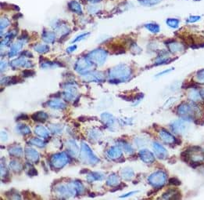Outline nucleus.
Instances as JSON below:
<instances>
[{
  "label": "nucleus",
  "mask_w": 204,
  "mask_h": 200,
  "mask_svg": "<svg viewBox=\"0 0 204 200\" xmlns=\"http://www.w3.org/2000/svg\"><path fill=\"white\" fill-rule=\"evenodd\" d=\"M201 109L194 103H182L177 108V114L184 119H194L201 115Z\"/></svg>",
  "instance_id": "1"
},
{
  "label": "nucleus",
  "mask_w": 204,
  "mask_h": 200,
  "mask_svg": "<svg viewBox=\"0 0 204 200\" xmlns=\"http://www.w3.org/2000/svg\"><path fill=\"white\" fill-rule=\"evenodd\" d=\"M132 76V70L127 65H119L110 71L112 82H122L128 80Z\"/></svg>",
  "instance_id": "2"
},
{
  "label": "nucleus",
  "mask_w": 204,
  "mask_h": 200,
  "mask_svg": "<svg viewBox=\"0 0 204 200\" xmlns=\"http://www.w3.org/2000/svg\"><path fill=\"white\" fill-rule=\"evenodd\" d=\"M186 161L189 160L192 164H202L204 162V150L200 148H192L189 151H185Z\"/></svg>",
  "instance_id": "3"
},
{
  "label": "nucleus",
  "mask_w": 204,
  "mask_h": 200,
  "mask_svg": "<svg viewBox=\"0 0 204 200\" xmlns=\"http://www.w3.org/2000/svg\"><path fill=\"white\" fill-rule=\"evenodd\" d=\"M148 181L152 187L159 188V187H161L162 186L164 185V184L166 183L167 174L165 172L159 170V171L152 173L148 178Z\"/></svg>",
  "instance_id": "4"
},
{
  "label": "nucleus",
  "mask_w": 204,
  "mask_h": 200,
  "mask_svg": "<svg viewBox=\"0 0 204 200\" xmlns=\"http://www.w3.org/2000/svg\"><path fill=\"white\" fill-rule=\"evenodd\" d=\"M80 158L82 162L87 164H94L99 161V159L95 156L89 147L85 143H82V145Z\"/></svg>",
  "instance_id": "5"
},
{
  "label": "nucleus",
  "mask_w": 204,
  "mask_h": 200,
  "mask_svg": "<svg viewBox=\"0 0 204 200\" xmlns=\"http://www.w3.org/2000/svg\"><path fill=\"white\" fill-rule=\"evenodd\" d=\"M190 124L186 119H178L176 121L173 122L171 124V129L174 133L177 134H185V133L188 132V129H189Z\"/></svg>",
  "instance_id": "6"
},
{
  "label": "nucleus",
  "mask_w": 204,
  "mask_h": 200,
  "mask_svg": "<svg viewBox=\"0 0 204 200\" xmlns=\"http://www.w3.org/2000/svg\"><path fill=\"white\" fill-rule=\"evenodd\" d=\"M68 162V157L65 153H60L52 155L51 158V165L53 168L61 169Z\"/></svg>",
  "instance_id": "7"
},
{
  "label": "nucleus",
  "mask_w": 204,
  "mask_h": 200,
  "mask_svg": "<svg viewBox=\"0 0 204 200\" xmlns=\"http://www.w3.org/2000/svg\"><path fill=\"white\" fill-rule=\"evenodd\" d=\"M107 56V54L106 51L102 50H96L90 53L88 57L94 63L97 64V65H102L103 62H105Z\"/></svg>",
  "instance_id": "8"
},
{
  "label": "nucleus",
  "mask_w": 204,
  "mask_h": 200,
  "mask_svg": "<svg viewBox=\"0 0 204 200\" xmlns=\"http://www.w3.org/2000/svg\"><path fill=\"white\" fill-rule=\"evenodd\" d=\"M159 135H160L161 140L164 142L165 144H168V145H175L177 143L178 140L171 134V133L168 132L167 129H161L159 132Z\"/></svg>",
  "instance_id": "9"
},
{
  "label": "nucleus",
  "mask_w": 204,
  "mask_h": 200,
  "mask_svg": "<svg viewBox=\"0 0 204 200\" xmlns=\"http://www.w3.org/2000/svg\"><path fill=\"white\" fill-rule=\"evenodd\" d=\"M167 43L168 50L172 54H177V53H182L185 50V46L182 43H179L176 41H170Z\"/></svg>",
  "instance_id": "10"
},
{
  "label": "nucleus",
  "mask_w": 204,
  "mask_h": 200,
  "mask_svg": "<svg viewBox=\"0 0 204 200\" xmlns=\"http://www.w3.org/2000/svg\"><path fill=\"white\" fill-rule=\"evenodd\" d=\"M138 155H139L140 159H141L143 162L147 164H151L155 161L154 155L152 154L150 151H149V150H141V151H139V153H138Z\"/></svg>",
  "instance_id": "11"
},
{
  "label": "nucleus",
  "mask_w": 204,
  "mask_h": 200,
  "mask_svg": "<svg viewBox=\"0 0 204 200\" xmlns=\"http://www.w3.org/2000/svg\"><path fill=\"white\" fill-rule=\"evenodd\" d=\"M152 147H153L154 151H155V154L159 159H166L168 155L167 151L166 150V148L163 146H162L161 145H160L157 142H154L153 145H152Z\"/></svg>",
  "instance_id": "12"
},
{
  "label": "nucleus",
  "mask_w": 204,
  "mask_h": 200,
  "mask_svg": "<svg viewBox=\"0 0 204 200\" xmlns=\"http://www.w3.org/2000/svg\"><path fill=\"white\" fill-rule=\"evenodd\" d=\"M122 155V151L118 147H112L107 151V155L109 156V158H110L112 159H120V158H121Z\"/></svg>",
  "instance_id": "13"
},
{
  "label": "nucleus",
  "mask_w": 204,
  "mask_h": 200,
  "mask_svg": "<svg viewBox=\"0 0 204 200\" xmlns=\"http://www.w3.org/2000/svg\"><path fill=\"white\" fill-rule=\"evenodd\" d=\"M26 156H27V159L30 161L33 162H36L38 161V159H39V155H38V153L35 150L32 149V148H26Z\"/></svg>",
  "instance_id": "14"
},
{
  "label": "nucleus",
  "mask_w": 204,
  "mask_h": 200,
  "mask_svg": "<svg viewBox=\"0 0 204 200\" xmlns=\"http://www.w3.org/2000/svg\"><path fill=\"white\" fill-rule=\"evenodd\" d=\"M179 193L176 190H169L166 192V193L163 194V198H165V199H177V198H179Z\"/></svg>",
  "instance_id": "15"
},
{
  "label": "nucleus",
  "mask_w": 204,
  "mask_h": 200,
  "mask_svg": "<svg viewBox=\"0 0 204 200\" xmlns=\"http://www.w3.org/2000/svg\"><path fill=\"white\" fill-rule=\"evenodd\" d=\"M145 28L147 29L149 32H152V33H158L160 32V28L156 23H148V24H145Z\"/></svg>",
  "instance_id": "16"
},
{
  "label": "nucleus",
  "mask_w": 204,
  "mask_h": 200,
  "mask_svg": "<svg viewBox=\"0 0 204 200\" xmlns=\"http://www.w3.org/2000/svg\"><path fill=\"white\" fill-rule=\"evenodd\" d=\"M188 97L192 101H194V102H196V101H200L202 100L200 96V93H199V90H192L190 91L189 94H188Z\"/></svg>",
  "instance_id": "17"
},
{
  "label": "nucleus",
  "mask_w": 204,
  "mask_h": 200,
  "mask_svg": "<svg viewBox=\"0 0 204 200\" xmlns=\"http://www.w3.org/2000/svg\"><path fill=\"white\" fill-rule=\"evenodd\" d=\"M107 184L109 186H117L120 184V178L116 174L110 175L107 179Z\"/></svg>",
  "instance_id": "18"
},
{
  "label": "nucleus",
  "mask_w": 204,
  "mask_h": 200,
  "mask_svg": "<svg viewBox=\"0 0 204 200\" xmlns=\"http://www.w3.org/2000/svg\"><path fill=\"white\" fill-rule=\"evenodd\" d=\"M48 118V115L46 113L43 112H36L34 115H32V118H33L35 121L38 122H45Z\"/></svg>",
  "instance_id": "19"
},
{
  "label": "nucleus",
  "mask_w": 204,
  "mask_h": 200,
  "mask_svg": "<svg viewBox=\"0 0 204 200\" xmlns=\"http://www.w3.org/2000/svg\"><path fill=\"white\" fill-rule=\"evenodd\" d=\"M67 147L69 152L72 155H76L78 153V148H77V145H76V143L74 140H69L67 144Z\"/></svg>",
  "instance_id": "20"
},
{
  "label": "nucleus",
  "mask_w": 204,
  "mask_h": 200,
  "mask_svg": "<svg viewBox=\"0 0 204 200\" xmlns=\"http://www.w3.org/2000/svg\"><path fill=\"white\" fill-rule=\"evenodd\" d=\"M121 175H122V177L124 178V180L129 181V180H132V178L133 177L135 173H134V171L132 169L125 168L121 172Z\"/></svg>",
  "instance_id": "21"
},
{
  "label": "nucleus",
  "mask_w": 204,
  "mask_h": 200,
  "mask_svg": "<svg viewBox=\"0 0 204 200\" xmlns=\"http://www.w3.org/2000/svg\"><path fill=\"white\" fill-rule=\"evenodd\" d=\"M47 104L49 107L53 108L63 109L66 108V104L60 101H51L49 102H47Z\"/></svg>",
  "instance_id": "22"
},
{
  "label": "nucleus",
  "mask_w": 204,
  "mask_h": 200,
  "mask_svg": "<svg viewBox=\"0 0 204 200\" xmlns=\"http://www.w3.org/2000/svg\"><path fill=\"white\" fill-rule=\"evenodd\" d=\"M166 24H167L168 27L171 29H177L180 24V21L177 18H167L166 21Z\"/></svg>",
  "instance_id": "23"
},
{
  "label": "nucleus",
  "mask_w": 204,
  "mask_h": 200,
  "mask_svg": "<svg viewBox=\"0 0 204 200\" xmlns=\"http://www.w3.org/2000/svg\"><path fill=\"white\" fill-rule=\"evenodd\" d=\"M35 133L38 134L39 137H44V138H46V137H49V133L46 130V129L45 127L42 126H36V128L35 129Z\"/></svg>",
  "instance_id": "24"
},
{
  "label": "nucleus",
  "mask_w": 204,
  "mask_h": 200,
  "mask_svg": "<svg viewBox=\"0 0 204 200\" xmlns=\"http://www.w3.org/2000/svg\"><path fill=\"white\" fill-rule=\"evenodd\" d=\"M9 152H10V154L11 155L20 157V156H21V155H22L23 150L21 147L17 145V146L11 147V148H10V150H9Z\"/></svg>",
  "instance_id": "25"
},
{
  "label": "nucleus",
  "mask_w": 204,
  "mask_h": 200,
  "mask_svg": "<svg viewBox=\"0 0 204 200\" xmlns=\"http://www.w3.org/2000/svg\"><path fill=\"white\" fill-rule=\"evenodd\" d=\"M119 145H120V147H121V148H122V149L124 150L126 153H127V154L131 155V154H133L134 153L133 148H132V147L129 144L126 143V142H124V141H121L119 143Z\"/></svg>",
  "instance_id": "26"
},
{
  "label": "nucleus",
  "mask_w": 204,
  "mask_h": 200,
  "mask_svg": "<svg viewBox=\"0 0 204 200\" xmlns=\"http://www.w3.org/2000/svg\"><path fill=\"white\" fill-rule=\"evenodd\" d=\"M77 65H78V67H76V70L78 71H82V70L87 69V68H88V67L91 65V63L88 61H85V60H84L83 61H82V60H81L77 64Z\"/></svg>",
  "instance_id": "27"
},
{
  "label": "nucleus",
  "mask_w": 204,
  "mask_h": 200,
  "mask_svg": "<svg viewBox=\"0 0 204 200\" xmlns=\"http://www.w3.org/2000/svg\"><path fill=\"white\" fill-rule=\"evenodd\" d=\"M102 118L104 123H105L107 125H108V126L113 125V123H114V118H113V117L111 115H110V114H107V113L102 114Z\"/></svg>",
  "instance_id": "28"
},
{
  "label": "nucleus",
  "mask_w": 204,
  "mask_h": 200,
  "mask_svg": "<svg viewBox=\"0 0 204 200\" xmlns=\"http://www.w3.org/2000/svg\"><path fill=\"white\" fill-rule=\"evenodd\" d=\"M195 79L198 83L204 84V69H201L196 72Z\"/></svg>",
  "instance_id": "29"
},
{
  "label": "nucleus",
  "mask_w": 204,
  "mask_h": 200,
  "mask_svg": "<svg viewBox=\"0 0 204 200\" xmlns=\"http://www.w3.org/2000/svg\"><path fill=\"white\" fill-rule=\"evenodd\" d=\"M140 1L141 4L144 6H148V7H152V6L157 5L160 3L162 0H138Z\"/></svg>",
  "instance_id": "30"
},
{
  "label": "nucleus",
  "mask_w": 204,
  "mask_h": 200,
  "mask_svg": "<svg viewBox=\"0 0 204 200\" xmlns=\"http://www.w3.org/2000/svg\"><path fill=\"white\" fill-rule=\"evenodd\" d=\"M43 39L46 42V43H52L53 40L55 39V35L52 32H46L43 34Z\"/></svg>",
  "instance_id": "31"
},
{
  "label": "nucleus",
  "mask_w": 204,
  "mask_h": 200,
  "mask_svg": "<svg viewBox=\"0 0 204 200\" xmlns=\"http://www.w3.org/2000/svg\"><path fill=\"white\" fill-rule=\"evenodd\" d=\"M69 7L72 11L77 12V13H82V9H81L80 5L76 2H71L69 4Z\"/></svg>",
  "instance_id": "32"
},
{
  "label": "nucleus",
  "mask_w": 204,
  "mask_h": 200,
  "mask_svg": "<svg viewBox=\"0 0 204 200\" xmlns=\"http://www.w3.org/2000/svg\"><path fill=\"white\" fill-rule=\"evenodd\" d=\"M17 130L22 134H24V135L28 134L31 133L30 128L26 126V125H19V126H17Z\"/></svg>",
  "instance_id": "33"
},
{
  "label": "nucleus",
  "mask_w": 204,
  "mask_h": 200,
  "mask_svg": "<svg viewBox=\"0 0 204 200\" xmlns=\"http://www.w3.org/2000/svg\"><path fill=\"white\" fill-rule=\"evenodd\" d=\"M10 166L13 171H21V169H22V165L20 164L18 162H17V161H12L10 162Z\"/></svg>",
  "instance_id": "34"
},
{
  "label": "nucleus",
  "mask_w": 204,
  "mask_h": 200,
  "mask_svg": "<svg viewBox=\"0 0 204 200\" xmlns=\"http://www.w3.org/2000/svg\"><path fill=\"white\" fill-rule=\"evenodd\" d=\"M29 142H30L32 145H36V146L40 147V148H42V147H44L45 145H46V143H45L43 140H40V139H38V138H33V139H32V140H31Z\"/></svg>",
  "instance_id": "35"
},
{
  "label": "nucleus",
  "mask_w": 204,
  "mask_h": 200,
  "mask_svg": "<svg viewBox=\"0 0 204 200\" xmlns=\"http://www.w3.org/2000/svg\"><path fill=\"white\" fill-rule=\"evenodd\" d=\"M147 142H149V140L144 138V137H137L135 140V143H136V145L138 147L145 146V145H146Z\"/></svg>",
  "instance_id": "36"
},
{
  "label": "nucleus",
  "mask_w": 204,
  "mask_h": 200,
  "mask_svg": "<svg viewBox=\"0 0 204 200\" xmlns=\"http://www.w3.org/2000/svg\"><path fill=\"white\" fill-rule=\"evenodd\" d=\"M201 20L200 16H197V15H191L187 18V23L188 24H194V23L198 22Z\"/></svg>",
  "instance_id": "37"
},
{
  "label": "nucleus",
  "mask_w": 204,
  "mask_h": 200,
  "mask_svg": "<svg viewBox=\"0 0 204 200\" xmlns=\"http://www.w3.org/2000/svg\"><path fill=\"white\" fill-rule=\"evenodd\" d=\"M35 49L36 50V51L39 53H46L47 51H49V46H46V45H38L36 47H35Z\"/></svg>",
  "instance_id": "38"
},
{
  "label": "nucleus",
  "mask_w": 204,
  "mask_h": 200,
  "mask_svg": "<svg viewBox=\"0 0 204 200\" xmlns=\"http://www.w3.org/2000/svg\"><path fill=\"white\" fill-rule=\"evenodd\" d=\"M21 46H22V44H21V43H16V44L12 47L11 51H10V56H13L14 55V54H16V53H17L18 51H19V50L21 49Z\"/></svg>",
  "instance_id": "39"
},
{
  "label": "nucleus",
  "mask_w": 204,
  "mask_h": 200,
  "mask_svg": "<svg viewBox=\"0 0 204 200\" xmlns=\"http://www.w3.org/2000/svg\"><path fill=\"white\" fill-rule=\"evenodd\" d=\"M169 182L170 184H174V185H178V184H180V181L177 179H176V178H171L169 181Z\"/></svg>",
  "instance_id": "40"
},
{
  "label": "nucleus",
  "mask_w": 204,
  "mask_h": 200,
  "mask_svg": "<svg viewBox=\"0 0 204 200\" xmlns=\"http://www.w3.org/2000/svg\"><path fill=\"white\" fill-rule=\"evenodd\" d=\"M173 69H174V68H169V69L164 70V71H161V72H160V73H158V74L157 75V76H163V75H166V74H167V73L171 72V71H172Z\"/></svg>",
  "instance_id": "41"
},
{
  "label": "nucleus",
  "mask_w": 204,
  "mask_h": 200,
  "mask_svg": "<svg viewBox=\"0 0 204 200\" xmlns=\"http://www.w3.org/2000/svg\"><path fill=\"white\" fill-rule=\"evenodd\" d=\"M88 34H89V33L82 34V35H79V36H77V39H74V43H75V42H77V41H80V40L83 39H84V38H85V37H86L87 35H88Z\"/></svg>",
  "instance_id": "42"
},
{
  "label": "nucleus",
  "mask_w": 204,
  "mask_h": 200,
  "mask_svg": "<svg viewBox=\"0 0 204 200\" xmlns=\"http://www.w3.org/2000/svg\"><path fill=\"white\" fill-rule=\"evenodd\" d=\"M23 74L24 76H31L35 74V72L33 71H31V70H25V71H24Z\"/></svg>",
  "instance_id": "43"
},
{
  "label": "nucleus",
  "mask_w": 204,
  "mask_h": 200,
  "mask_svg": "<svg viewBox=\"0 0 204 200\" xmlns=\"http://www.w3.org/2000/svg\"><path fill=\"white\" fill-rule=\"evenodd\" d=\"M137 192H138V191H135V192H129V193L125 194V195H122V196H121V198H125V197L129 196V195H132V194H135V193H137Z\"/></svg>",
  "instance_id": "44"
},
{
  "label": "nucleus",
  "mask_w": 204,
  "mask_h": 200,
  "mask_svg": "<svg viewBox=\"0 0 204 200\" xmlns=\"http://www.w3.org/2000/svg\"><path fill=\"white\" fill-rule=\"evenodd\" d=\"M29 175H32V176H34V175L37 174V172L36 170H35V169H32V170H30V172L28 173Z\"/></svg>",
  "instance_id": "45"
},
{
  "label": "nucleus",
  "mask_w": 204,
  "mask_h": 200,
  "mask_svg": "<svg viewBox=\"0 0 204 200\" xmlns=\"http://www.w3.org/2000/svg\"><path fill=\"white\" fill-rule=\"evenodd\" d=\"M28 118V117L27 116V115H21L19 117L17 118V120H21V119H24V118H25V119H27V118Z\"/></svg>",
  "instance_id": "46"
},
{
  "label": "nucleus",
  "mask_w": 204,
  "mask_h": 200,
  "mask_svg": "<svg viewBox=\"0 0 204 200\" xmlns=\"http://www.w3.org/2000/svg\"><path fill=\"white\" fill-rule=\"evenodd\" d=\"M199 93H200L201 98L204 100V89H202V90H199Z\"/></svg>",
  "instance_id": "47"
},
{
  "label": "nucleus",
  "mask_w": 204,
  "mask_h": 200,
  "mask_svg": "<svg viewBox=\"0 0 204 200\" xmlns=\"http://www.w3.org/2000/svg\"><path fill=\"white\" fill-rule=\"evenodd\" d=\"M76 48H77V46H71V47H69V48H68V49H67V51H68V50H71V52H72V51H74V50H75Z\"/></svg>",
  "instance_id": "48"
},
{
  "label": "nucleus",
  "mask_w": 204,
  "mask_h": 200,
  "mask_svg": "<svg viewBox=\"0 0 204 200\" xmlns=\"http://www.w3.org/2000/svg\"><path fill=\"white\" fill-rule=\"evenodd\" d=\"M9 24V21L8 22H7V23H4V24H5V26H4V28H6L7 26V24ZM1 29H3V23L2 22V21H1Z\"/></svg>",
  "instance_id": "49"
},
{
  "label": "nucleus",
  "mask_w": 204,
  "mask_h": 200,
  "mask_svg": "<svg viewBox=\"0 0 204 200\" xmlns=\"http://www.w3.org/2000/svg\"><path fill=\"white\" fill-rule=\"evenodd\" d=\"M196 1H199V0H196Z\"/></svg>",
  "instance_id": "50"
}]
</instances>
